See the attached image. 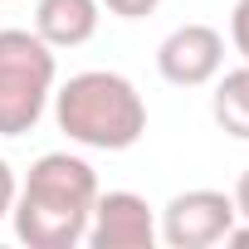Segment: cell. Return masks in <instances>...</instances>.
<instances>
[{"label": "cell", "instance_id": "obj_13", "mask_svg": "<svg viewBox=\"0 0 249 249\" xmlns=\"http://www.w3.org/2000/svg\"><path fill=\"white\" fill-rule=\"evenodd\" d=\"M0 5H10V0H0Z\"/></svg>", "mask_w": 249, "mask_h": 249}, {"label": "cell", "instance_id": "obj_2", "mask_svg": "<svg viewBox=\"0 0 249 249\" xmlns=\"http://www.w3.org/2000/svg\"><path fill=\"white\" fill-rule=\"evenodd\" d=\"M54 122L78 147L127 152L147 132V103L132 78H122L112 69H88V73H73L54 93Z\"/></svg>", "mask_w": 249, "mask_h": 249}, {"label": "cell", "instance_id": "obj_9", "mask_svg": "<svg viewBox=\"0 0 249 249\" xmlns=\"http://www.w3.org/2000/svg\"><path fill=\"white\" fill-rule=\"evenodd\" d=\"M230 39H234L239 59L249 64V0H234V10H230Z\"/></svg>", "mask_w": 249, "mask_h": 249}, {"label": "cell", "instance_id": "obj_3", "mask_svg": "<svg viewBox=\"0 0 249 249\" xmlns=\"http://www.w3.org/2000/svg\"><path fill=\"white\" fill-rule=\"evenodd\" d=\"M59 59L35 30H0V137H25L54 98Z\"/></svg>", "mask_w": 249, "mask_h": 249}, {"label": "cell", "instance_id": "obj_1", "mask_svg": "<svg viewBox=\"0 0 249 249\" xmlns=\"http://www.w3.org/2000/svg\"><path fill=\"white\" fill-rule=\"evenodd\" d=\"M93 200H98L93 166L73 152H44L30 166L10 220L30 249H73L88 234Z\"/></svg>", "mask_w": 249, "mask_h": 249}, {"label": "cell", "instance_id": "obj_8", "mask_svg": "<svg viewBox=\"0 0 249 249\" xmlns=\"http://www.w3.org/2000/svg\"><path fill=\"white\" fill-rule=\"evenodd\" d=\"M210 112H215V122H220V132H230L234 142H249V64L230 69V73L215 83Z\"/></svg>", "mask_w": 249, "mask_h": 249}, {"label": "cell", "instance_id": "obj_7", "mask_svg": "<svg viewBox=\"0 0 249 249\" xmlns=\"http://www.w3.org/2000/svg\"><path fill=\"white\" fill-rule=\"evenodd\" d=\"M103 5L98 0H39L35 5V35L49 49H78L98 35Z\"/></svg>", "mask_w": 249, "mask_h": 249}, {"label": "cell", "instance_id": "obj_10", "mask_svg": "<svg viewBox=\"0 0 249 249\" xmlns=\"http://www.w3.org/2000/svg\"><path fill=\"white\" fill-rule=\"evenodd\" d=\"M98 5L107 15H117V20H142V15H152L161 5V0H98Z\"/></svg>", "mask_w": 249, "mask_h": 249}, {"label": "cell", "instance_id": "obj_5", "mask_svg": "<svg viewBox=\"0 0 249 249\" xmlns=\"http://www.w3.org/2000/svg\"><path fill=\"white\" fill-rule=\"evenodd\" d=\"M220 64H225V35L200 20L176 25L157 44V73L171 88H205L220 78Z\"/></svg>", "mask_w": 249, "mask_h": 249}, {"label": "cell", "instance_id": "obj_12", "mask_svg": "<svg viewBox=\"0 0 249 249\" xmlns=\"http://www.w3.org/2000/svg\"><path fill=\"white\" fill-rule=\"evenodd\" d=\"M230 196H234V215H239V220H249V171L234 181V191H230Z\"/></svg>", "mask_w": 249, "mask_h": 249}, {"label": "cell", "instance_id": "obj_11", "mask_svg": "<svg viewBox=\"0 0 249 249\" xmlns=\"http://www.w3.org/2000/svg\"><path fill=\"white\" fill-rule=\"evenodd\" d=\"M15 196H20V181H15V171H10V161L0 157V220H5V215L15 210Z\"/></svg>", "mask_w": 249, "mask_h": 249}, {"label": "cell", "instance_id": "obj_4", "mask_svg": "<svg viewBox=\"0 0 249 249\" xmlns=\"http://www.w3.org/2000/svg\"><path fill=\"white\" fill-rule=\"evenodd\" d=\"M234 196L225 191H210V186H196V191H181L161 205L157 215V239L166 249H210L225 239V230L234 225Z\"/></svg>", "mask_w": 249, "mask_h": 249}, {"label": "cell", "instance_id": "obj_6", "mask_svg": "<svg viewBox=\"0 0 249 249\" xmlns=\"http://www.w3.org/2000/svg\"><path fill=\"white\" fill-rule=\"evenodd\" d=\"M83 244H93V249H152L157 244V210L137 191H98Z\"/></svg>", "mask_w": 249, "mask_h": 249}]
</instances>
